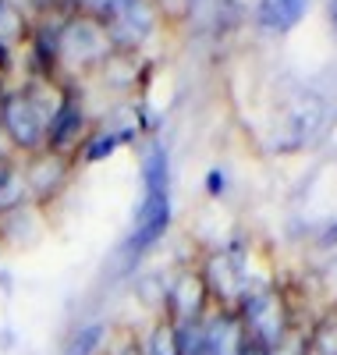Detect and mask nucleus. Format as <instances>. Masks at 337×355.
Instances as JSON below:
<instances>
[{
  "instance_id": "nucleus-9",
  "label": "nucleus",
  "mask_w": 337,
  "mask_h": 355,
  "mask_svg": "<svg viewBox=\"0 0 337 355\" xmlns=\"http://www.w3.org/2000/svg\"><path fill=\"white\" fill-rule=\"evenodd\" d=\"M142 355H178V334H174V323L167 316H160L153 327L146 331V338H139Z\"/></svg>"
},
{
  "instance_id": "nucleus-15",
  "label": "nucleus",
  "mask_w": 337,
  "mask_h": 355,
  "mask_svg": "<svg viewBox=\"0 0 337 355\" xmlns=\"http://www.w3.org/2000/svg\"><path fill=\"white\" fill-rule=\"evenodd\" d=\"M117 355H142V345H139V341H128V345L121 348Z\"/></svg>"
},
{
  "instance_id": "nucleus-1",
  "label": "nucleus",
  "mask_w": 337,
  "mask_h": 355,
  "mask_svg": "<svg viewBox=\"0 0 337 355\" xmlns=\"http://www.w3.org/2000/svg\"><path fill=\"white\" fill-rule=\"evenodd\" d=\"M171 217H174V206H171V160H167V150L160 142H149V150L142 157V196H139V206H135L132 231H128L125 245H121L125 259L128 263L142 259L167 234Z\"/></svg>"
},
{
  "instance_id": "nucleus-10",
  "label": "nucleus",
  "mask_w": 337,
  "mask_h": 355,
  "mask_svg": "<svg viewBox=\"0 0 337 355\" xmlns=\"http://www.w3.org/2000/svg\"><path fill=\"white\" fill-rule=\"evenodd\" d=\"M309 348L316 355H337V306L327 309L309 327Z\"/></svg>"
},
{
  "instance_id": "nucleus-16",
  "label": "nucleus",
  "mask_w": 337,
  "mask_h": 355,
  "mask_svg": "<svg viewBox=\"0 0 337 355\" xmlns=\"http://www.w3.org/2000/svg\"><path fill=\"white\" fill-rule=\"evenodd\" d=\"M0 15H4V0H0Z\"/></svg>"
},
{
  "instance_id": "nucleus-12",
  "label": "nucleus",
  "mask_w": 337,
  "mask_h": 355,
  "mask_svg": "<svg viewBox=\"0 0 337 355\" xmlns=\"http://www.w3.org/2000/svg\"><path fill=\"white\" fill-rule=\"evenodd\" d=\"M11 178H15V171H11V164H8V157H4V153H0V192H4V189H8V182H11Z\"/></svg>"
},
{
  "instance_id": "nucleus-8",
  "label": "nucleus",
  "mask_w": 337,
  "mask_h": 355,
  "mask_svg": "<svg viewBox=\"0 0 337 355\" xmlns=\"http://www.w3.org/2000/svg\"><path fill=\"white\" fill-rule=\"evenodd\" d=\"M107 341V323L103 320H89L82 327H75L64 341V355H100Z\"/></svg>"
},
{
  "instance_id": "nucleus-17",
  "label": "nucleus",
  "mask_w": 337,
  "mask_h": 355,
  "mask_svg": "<svg viewBox=\"0 0 337 355\" xmlns=\"http://www.w3.org/2000/svg\"><path fill=\"white\" fill-rule=\"evenodd\" d=\"M0 135H4V132H0Z\"/></svg>"
},
{
  "instance_id": "nucleus-6",
  "label": "nucleus",
  "mask_w": 337,
  "mask_h": 355,
  "mask_svg": "<svg viewBox=\"0 0 337 355\" xmlns=\"http://www.w3.org/2000/svg\"><path fill=\"white\" fill-rule=\"evenodd\" d=\"M85 142V110L78 103V96H64V103L57 107V114L50 117V128H46V153L57 157H68L71 150Z\"/></svg>"
},
{
  "instance_id": "nucleus-11",
  "label": "nucleus",
  "mask_w": 337,
  "mask_h": 355,
  "mask_svg": "<svg viewBox=\"0 0 337 355\" xmlns=\"http://www.w3.org/2000/svg\"><path fill=\"white\" fill-rule=\"evenodd\" d=\"M206 192L209 196H224V171H209L206 174Z\"/></svg>"
},
{
  "instance_id": "nucleus-13",
  "label": "nucleus",
  "mask_w": 337,
  "mask_h": 355,
  "mask_svg": "<svg viewBox=\"0 0 337 355\" xmlns=\"http://www.w3.org/2000/svg\"><path fill=\"white\" fill-rule=\"evenodd\" d=\"M327 21H330V33L337 40V0H330V4H327Z\"/></svg>"
},
{
  "instance_id": "nucleus-4",
  "label": "nucleus",
  "mask_w": 337,
  "mask_h": 355,
  "mask_svg": "<svg viewBox=\"0 0 337 355\" xmlns=\"http://www.w3.org/2000/svg\"><path fill=\"white\" fill-rule=\"evenodd\" d=\"M107 57H114V43L96 18L78 15L57 28V64H68V68L82 71V68L103 64Z\"/></svg>"
},
{
  "instance_id": "nucleus-5",
  "label": "nucleus",
  "mask_w": 337,
  "mask_h": 355,
  "mask_svg": "<svg viewBox=\"0 0 337 355\" xmlns=\"http://www.w3.org/2000/svg\"><path fill=\"white\" fill-rule=\"evenodd\" d=\"M213 309L209 302V291H206V281L199 270H181L171 284H167V295H164V316L174 323H199L206 313Z\"/></svg>"
},
{
  "instance_id": "nucleus-2",
  "label": "nucleus",
  "mask_w": 337,
  "mask_h": 355,
  "mask_svg": "<svg viewBox=\"0 0 337 355\" xmlns=\"http://www.w3.org/2000/svg\"><path fill=\"white\" fill-rule=\"evenodd\" d=\"M241 327H245V338L263 345V348H273L281 345L291 331H298V316H295V302L288 299V291L281 288H256L245 295V302L234 309Z\"/></svg>"
},
{
  "instance_id": "nucleus-3",
  "label": "nucleus",
  "mask_w": 337,
  "mask_h": 355,
  "mask_svg": "<svg viewBox=\"0 0 337 355\" xmlns=\"http://www.w3.org/2000/svg\"><path fill=\"white\" fill-rule=\"evenodd\" d=\"M46 125L50 117L43 114V107L33 100L28 89H11L0 96V132L4 139L21 153H43L46 150Z\"/></svg>"
},
{
  "instance_id": "nucleus-7",
  "label": "nucleus",
  "mask_w": 337,
  "mask_h": 355,
  "mask_svg": "<svg viewBox=\"0 0 337 355\" xmlns=\"http://www.w3.org/2000/svg\"><path fill=\"white\" fill-rule=\"evenodd\" d=\"M305 8H309V0H256V25L263 33L288 36L305 18Z\"/></svg>"
},
{
  "instance_id": "nucleus-14",
  "label": "nucleus",
  "mask_w": 337,
  "mask_h": 355,
  "mask_svg": "<svg viewBox=\"0 0 337 355\" xmlns=\"http://www.w3.org/2000/svg\"><path fill=\"white\" fill-rule=\"evenodd\" d=\"M241 355H270V348H263V345H256V341H245Z\"/></svg>"
}]
</instances>
